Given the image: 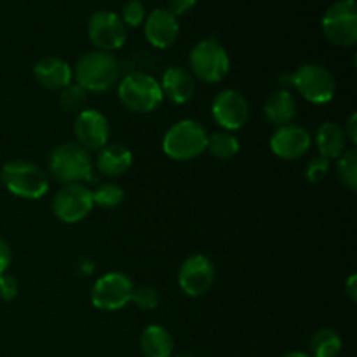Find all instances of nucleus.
Instances as JSON below:
<instances>
[{
    "label": "nucleus",
    "mask_w": 357,
    "mask_h": 357,
    "mask_svg": "<svg viewBox=\"0 0 357 357\" xmlns=\"http://www.w3.org/2000/svg\"><path fill=\"white\" fill-rule=\"evenodd\" d=\"M73 79L87 93L110 91L121 79V63L112 52L89 51L77 59Z\"/></svg>",
    "instance_id": "1"
},
{
    "label": "nucleus",
    "mask_w": 357,
    "mask_h": 357,
    "mask_svg": "<svg viewBox=\"0 0 357 357\" xmlns=\"http://www.w3.org/2000/svg\"><path fill=\"white\" fill-rule=\"evenodd\" d=\"M0 178L9 194L24 201H37L49 190L47 173L30 160L16 159L3 164Z\"/></svg>",
    "instance_id": "2"
},
{
    "label": "nucleus",
    "mask_w": 357,
    "mask_h": 357,
    "mask_svg": "<svg viewBox=\"0 0 357 357\" xmlns=\"http://www.w3.org/2000/svg\"><path fill=\"white\" fill-rule=\"evenodd\" d=\"M208 131L197 121L185 119L166 131L162 138V150L169 159L178 162L197 159L208 149Z\"/></svg>",
    "instance_id": "3"
},
{
    "label": "nucleus",
    "mask_w": 357,
    "mask_h": 357,
    "mask_svg": "<svg viewBox=\"0 0 357 357\" xmlns=\"http://www.w3.org/2000/svg\"><path fill=\"white\" fill-rule=\"evenodd\" d=\"M51 176L59 183H82L93 173V157L79 143H61L47 159Z\"/></svg>",
    "instance_id": "4"
},
{
    "label": "nucleus",
    "mask_w": 357,
    "mask_h": 357,
    "mask_svg": "<svg viewBox=\"0 0 357 357\" xmlns=\"http://www.w3.org/2000/svg\"><path fill=\"white\" fill-rule=\"evenodd\" d=\"M190 73L194 79L206 84L222 82L230 72V56L222 42L216 38H202L194 45L188 56Z\"/></svg>",
    "instance_id": "5"
},
{
    "label": "nucleus",
    "mask_w": 357,
    "mask_h": 357,
    "mask_svg": "<svg viewBox=\"0 0 357 357\" xmlns=\"http://www.w3.org/2000/svg\"><path fill=\"white\" fill-rule=\"evenodd\" d=\"M121 103L132 114H150L162 103V89L159 80L143 72L126 75L117 84Z\"/></svg>",
    "instance_id": "6"
},
{
    "label": "nucleus",
    "mask_w": 357,
    "mask_h": 357,
    "mask_svg": "<svg viewBox=\"0 0 357 357\" xmlns=\"http://www.w3.org/2000/svg\"><path fill=\"white\" fill-rule=\"evenodd\" d=\"M324 37L338 47H352L357 42V3L356 0H338L328 7L323 21Z\"/></svg>",
    "instance_id": "7"
},
{
    "label": "nucleus",
    "mask_w": 357,
    "mask_h": 357,
    "mask_svg": "<svg viewBox=\"0 0 357 357\" xmlns=\"http://www.w3.org/2000/svg\"><path fill=\"white\" fill-rule=\"evenodd\" d=\"M291 86L314 105H326L337 94V82L328 68L317 63H305L291 75Z\"/></svg>",
    "instance_id": "8"
},
{
    "label": "nucleus",
    "mask_w": 357,
    "mask_h": 357,
    "mask_svg": "<svg viewBox=\"0 0 357 357\" xmlns=\"http://www.w3.org/2000/svg\"><path fill=\"white\" fill-rule=\"evenodd\" d=\"M135 284L122 272H108L103 274L91 289V302L98 310L115 312L128 305L132 300Z\"/></svg>",
    "instance_id": "9"
},
{
    "label": "nucleus",
    "mask_w": 357,
    "mask_h": 357,
    "mask_svg": "<svg viewBox=\"0 0 357 357\" xmlns=\"http://www.w3.org/2000/svg\"><path fill=\"white\" fill-rule=\"evenodd\" d=\"M94 208L93 190L84 183H66L52 199L54 216L63 223H79L91 215Z\"/></svg>",
    "instance_id": "10"
},
{
    "label": "nucleus",
    "mask_w": 357,
    "mask_h": 357,
    "mask_svg": "<svg viewBox=\"0 0 357 357\" xmlns=\"http://www.w3.org/2000/svg\"><path fill=\"white\" fill-rule=\"evenodd\" d=\"M87 35L98 51L114 52L126 44L128 28L114 10H96L87 20Z\"/></svg>",
    "instance_id": "11"
},
{
    "label": "nucleus",
    "mask_w": 357,
    "mask_h": 357,
    "mask_svg": "<svg viewBox=\"0 0 357 357\" xmlns=\"http://www.w3.org/2000/svg\"><path fill=\"white\" fill-rule=\"evenodd\" d=\"M215 265L206 255H190L178 271V284L187 296L197 298L206 295L215 284Z\"/></svg>",
    "instance_id": "12"
},
{
    "label": "nucleus",
    "mask_w": 357,
    "mask_h": 357,
    "mask_svg": "<svg viewBox=\"0 0 357 357\" xmlns=\"http://www.w3.org/2000/svg\"><path fill=\"white\" fill-rule=\"evenodd\" d=\"M211 115L223 131H237L250 119V103L239 91L225 89L213 100Z\"/></svg>",
    "instance_id": "13"
},
{
    "label": "nucleus",
    "mask_w": 357,
    "mask_h": 357,
    "mask_svg": "<svg viewBox=\"0 0 357 357\" xmlns=\"http://www.w3.org/2000/svg\"><path fill=\"white\" fill-rule=\"evenodd\" d=\"M73 135H75L77 143L91 152V150H100L110 139V122L94 108H86L80 114H77L75 122H73Z\"/></svg>",
    "instance_id": "14"
},
{
    "label": "nucleus",
    "mask_w": 357,
    "mask_h": 357,
    "mask_svg": "<svg viewBox=\"0 0 357 357\" xmlns=\"http://www.w3.org/2000/svg\"><path fill=\"white\" fill-rule=\"evenodd\" d=\"M312 146V136L298 124H286L278 128L271 136V150L282 160H296L305 155Z\"/></svg>",
    "instance_id": "15"
},
{
    "label": "nucleus",
    "mask_w": 357,
    "mask_h": 357,
    "mask_svg": "<svg viewBox=\"0 0 357 357\" xmlns=\"http://www.w3.org/2000/svg\"><path fill=\"white\" fill-rule=\"evenodd\" d=\"M145 38L155 49H167L178 40L180 35V23L178 17L173 16L166 7H157L143 21Z\"/></svg>",
    "instance_id": "16"
},
{
    "label": "nucleus",
    "mask_w": 357,
    "mask_h": 357,
    "mask_svg": "<svg viewBox=\"0 0 357 357\" xmlns=\"http://www.w3.org/2000/svg\"><path fill=\"white\" fill-rule=\"evenodd\" d=\"M33 75L42 87L49 91H61L73 79V68L58 56H45L33 66Z\"/></svg>",
    "instance_id": "17"
},
{
    "label": "nucleus",
    "mask_w": 357,
    "mask_h": 357,
    "mask_svg": "<svg viewBox=\"0 0 357 357\" xmlns=\"http://www.w3.org/2000/svg\"><path fill=\"white\" fill-rule=\"evenodd\" d=\"M132 152L122 143H107L98 150L94 167L100 174L108 178H117L128 173L132 166Z\"/></svg>",
    "instance_id": "18"
},
{
    "label": "nucleus",
    "mask_w": 357,
    "mask_h": 357,
    "mask_svg": "<svg viewBox=\"0 0 357 357\" xmlns=\"http://www.w3.org/2000/svg\"><path fill=\"white\" fill-rule=\"evenodd\" d=\"M162 94L176 105H183L190 101L195 94V79L187 68L181 66H169L164 72L160 80Z\"/></svg>",
    "instance_id": "19"
},
{
    "label": "nucleus",
    "mask_w": 357,
    "mask_h": 357,
    "mask_svg": "<svg viewBox=\"0 0 357 357\" xmlns=\"http://www.w3.org/2000/svg\"><path fill=\"white\" fill-rule=\"evenodd\" d=\"M264 115L268 124L281 128L291 124L296 115V100L289 89H278L265 100Z\"/></svg>",
    "instance_id": "20"
},
{
    "label": "nucleus",
    "mask_w": 357,
    "mask_h": 357,
    "mask_svg": "<svg viewBox=\"0 0 357 357\" xmlns=\"http://www.w3.org/2000/svg\"><path fill=\"white\" fill-rule=\"evenodd\" d=\"M316 145L319 155L330 159H338L347 150V138L344 128L338 122H323L316 131Z\"/></svg>",
    "instance_id": "21"
},
{
    "label": "nucleus",
    "mask_w": 357,
    "mask_h": 357,
    "mask_svg": "<svg viewBox=\"0 0 357 357\" xmlns=\"http://www.w3.org/2000/svg\"><path fill=\"white\" fill-rule=\"evenodd\" d=\"M139 347L145 357H171L174 352L173 335L160 324H150L139 337Z\"/></svg>",
    "instance_id": "22"
},
{
    "label": "nucleus",
    "mask_w": 357,
    "mask_h": 357,
    "mask_svg": "<svg viewBox=\"0 0 357 357\" xmlns=\"http://www.w3.org/2000/svg\"><path fill=\"white\" fill-rule=\"evenodd\" d=\"M344 349L342 337L333 328H321L310 338V356L312 357H338Z\"/></svg>",
    "instance_id": "23"
},
{
    "label": "nucleus",
    "mask_w": 357,
    "mask_h": 357,
    "mask_svg": "<svg viewBox=\"0 0 357 357\" xmlns=\"http://www.w3.org/2000/svg\"><path fill=\"white\" fill-rule=\"evenodd\" d=\"M213 157L222 160H229L236 157L241 150V143L232 132L218 131L208 138V149Z\"/></svg>",
    "instance_id": "24"
},
{
    "label": "nucleus",
    "mask_w": 357,
    "mask_h": 357,
    "mask_svg": "<svg viewBox=\"0 0 357 357\" xmlns=\"http://www.w3.org/2000/svg\"><path fill=\"white\" fill-rule=\"evenodd\" d=\"M58 101L61 110H65L66 114L77 115L82 110H86L87 91L84 87H80L77 82H70L68 86L59 91Z\"/></svg>",
    "instance_id": "25"
},
{
    "label": "nucleus",
    "mask_w": 357,
    "mask_h": 357,
    "mask_svg": "<svg viewBox=\"0 0 357 357\" xmlns=\"http://www.w3.org/2000/svg\"><path fill=\"white\" fill-rule=\"evenodd\" d=\"M124 201V188L114 181H105L100 183L93 190V202L94 206H100L103 209L117 208Z\"/></svg>",
    "instance_id": "26"
},
{
    "label": "nucleus",
    "mask_w": 357,
    "mask_h": 357,
    "mask_svg": "<svg viewBox=\"0 0 357 357\" xmlns=\"http://www.w3.org/2000/svg\"><path fill=\"white\" fill-rule=\"evenodd\" d=\"M337 174L340 178L342 183L349 188V190H357V152L356 149H347L337 162Z\"/></svg>",
    "instance_id": "27"
},
{
    "label": "nucleus",
    "mask_w": 357,
    "mask_h": 357,
    "mask_svg": "<svg viewBox=\"0 0 357 357\" xmlns=\"http://www.w3.org/2000/svg\"><path fill=\"white\" fill-rule=\"evenodd\" d=\"M135 305L138 307L139 310H155L160 303V295L153 286H139V288H135V293H132V300Z\"/></svg>",
    "instance_id": "28"
},
{
    "label": "nucleus",
    "mask_w": 357,
    "mask_h": 357,
    "mask_svg": "<svg viewBox=\"0 0 357 357\" xmlns=\"http://www.w3.org/2000/svg\"><path fill=\"white\" fill-rule=\"evenodd\" d=\"M145 17L146 10L139 0H129L128 3H124V7L121 10V20L126 26H139V24H143Z\"/></svg>",
    "instance_id": "29"
},
{
    "label": "nucleus",
    "mask_w": 357,
    "mask_h": 357,
    "mask_svg": "<svg viewBox=\"0 0 357 357\" xmlns=\"http://www.w3.org/2000/svg\"><path fill=\"white\" fill-rule=\"evenodd\" d=\"M328 171H330V160L323 155H317L310 159V162L307 164L305 176L310 183H317V181H321L326 176Z\"/></svg>",
    "instance_id": "30"
},
{
    "label": "nucleus",
    "mask_w": 357,
    "mask_h": 357,
    "mask_svg": "<svg viewBox=\"0 0 357 357\" xmlns=\"http://www.w3.org/2000/svg\"><path fill=\"white\" fill-rule=\"evenodd\" d=\"M20 293V282L14 275L10 274H0V298L3 302H13Z\"/></svg>",
    "instance_id": "31"
},
{
    "label": "nucleus",
    "mask_w": 357,
    "mask_h": 357,
    "mask_svg": "<svg viewBox=\"0 0 357 357\" xmlns=\"http://www.w3.org/2000/svg\"><path fill=\"white\" fill-rule=\"evenodd\" d=\"M195 3H197V0H167L166 9L169 10L173 16L178 17L190 13V10L195 7Z\"/></svg>",
    "instance_id": "32"
},
{
    "label": "nucleus",
    "mask_w": 357,
    "mask_h": 357,
    "mask_svg": "<svg viewBox=\"0 0 357 357\" xmlns=\"http://www.w3.org/2000/svg\"><path fill=\"white\" fill-rule=\"evenodd\" d=\"M10 261H13V251H10V246L7 244V241H3L0 237V274H6Z\"/></svg>",
    "instance_id": "33"
},
{
    "label": "nucleus",
    "mask_w": 357,
    "mask_h": 357,
    "mask_svg": "<svg viewBox=\"0 0 357 357\" xmlns=\"http://www.w3.org/2000/svg\"><path fill=\"white\" fill-rule=\"evenodd\" d=\"M344 132H345V138H349V142H351L352 145H356L357 143V115L356 114H351V117L347 119V122H345L344 126Z\"/></svg>",
    "instance_id": "34"
},
{
    "label": "nucleus",
    "mask_w": 357,
    "mask_h": 357,
    "mask_svg": "<svg viewBox=\"0 0 357 357\" xmlns=\"http://www.w3.org/2000/svg\"><path fill=\"white\" fill-rule=\"evenodd\" d=\"M345 295L349 296L351 302H356L357 300V275L356 274L349 275L347 282H345Z\"/></svg>",
    "instance_id": "35"
},
{
    "label": "nucleus",
    "mask_w": 357,
    "mask_h": 357,
    "mask_svg": "<svg viewBox=\"0 0 357 357\" xmlns=\"http://www.w3.org/2000/svg\"><path fill=\"white\" fill-rule=\"evenodd\" d=\"M281 357H312V356H310V354H307V352L291 351V352H288V354H282Z\"/></svg>",
    "instance_id": "36"
},
{
    "label": "nucleus",
    "mask_w": 357,
    "mask_h": 357,
    "mask_svg": "<svg viewBox=\"0 0 357 357\" xmlns=\"http://www.w3.org/2000/svg\"><path fill=\"white\" fill-rule=\"evenodd\" d=\"M176 357H192V356H176Z\"/></svg>",
    "instance_id": "37"
}]
</instances>
